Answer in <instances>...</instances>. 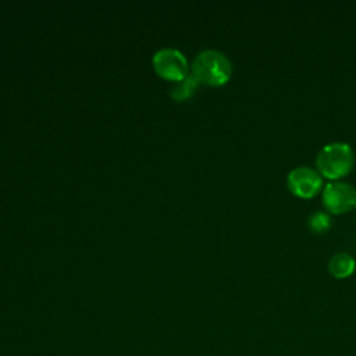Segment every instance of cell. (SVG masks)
Wrapping results in <instances>:
<instances>
[{
	"mask_svg": "<svg viewBox=\"0 0 356 356\" xmlns=\"http://www.w3.org/2000/svg\"><path fill=\"white\" fill-rule=\"evenodd\" d=\"M355 165V152L346 142L335 140L324 145L316 156V170L323 178L338 181L346 177Z\"/></svg>",
	"mask_w": 356,
	"mask_h": 356,
	"instance_id": "1",
	"label": "cell"
},
{
	"mask_svg": "<svg viewBox=\"0 0 356 356\" xmlns=\"http://www.w3.org/2000/svg\"><path fill=\"white\" fill-rule=\"evenodd\" d=\"M192 74L202 83L220 86L229 81L232 75V64L222 51L206 49L195 57L192 63Z\"/></svg>",
	"mask_w": 356,
	"mask_h": 356,
	"instance_id": "2",
	"label": "cell"
},
{
	"mask_svg": "<svg viewBox=\"0 0 356 356\" xmlns=\"http://www.w3.org/2000/svg\"><path fill=\"white\" fill-rule=\"evenodd\" d=\"M321 202L331 214H343L356 207V188L346 181H330L323 186Z\"/></svg>",
	"mask_w": 356,
	"mask_h": 356,
	"instance_id": "3",
	"label": "cell"
},
{
	"mask_svg": "<svg viewBox=\"0 0 356 356\" xmlns=\"http://www.w3.org/2000/svg\"><path fill=\"white\" fill-rule=\"evenodd\" d=\"M286 186L295 196L310 199L323 191V177L316 168L296 165L286 175Z\"/></svg>",
	"mask_w": 356,
	"mask_h": 356,
	"instance_id": "4",
	"label": "cell"
},
{
	"mask_svg": "<svg viewBox=\"0 0 356 356\" xmlns=\"http://www.w3.org/2000/svg\"><path fill=\"white\" fill-rule=\"evenodd\" d=\"M153 67L161 78L172 82H179L191 74L185 56L179 50L170 47L156 51Z\"/></svg>",
	"mask_w": 356,
	"mask_h": 356,
	"instance_id": "5",
	"label": "cell"
},
{
	"mask_svg": "<svg viewBox=\"0 0 356 356\" xmlns=\"http://www.w3.org/2000/svg\"><path fill=\"white\" fill-rule=\"evenodd\" d=\"M327 268H328V273L334 278L342 280V278H346L353 274V271L356 268V260L353 259V256L350 253L338 252L330 257Z\"/></svg>",
	"mask_w": 356,
	"mask_h": 356,
	"instance_id": "6",
	"label": "cell"
},
{
	"mask_svg": "<svg viewBox=\"0 0 356 356\" xmlns=\"http://www.w3.org/2000/svg\"><path fill=\"white\" fill-rule=\"evenodd\" d=\"M200 82L195 78V75L191 72L186 78H184L182 81L177 82V85L171 89V97L177 102H182L186 100L189 97H192L197 89V85Z\"/></svg>",
	"mask_w": 356,
	"mask_h": 356,
	"instance_id": "7",
	"label": "cell"
},
{
	"mask_svg": "<svg viewBox=\"0 0 356 356\" xmlns=\"http://www.w3.org/2000/svg\"><path fill=\"white\" fill-rule=\"evenodd\" d=\"M307 225L310 231L316 234H323L331 227V217L325 211H314L307 217Z\"/></svg>",
	"mask_w": 356,
	"mask_h": 356,
	"instance_id": "8",
	"label": "cell"
}]
</instances>
